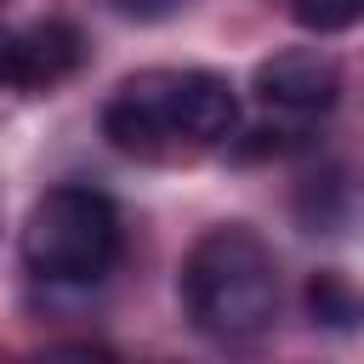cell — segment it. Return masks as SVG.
<instances>
[{
    "mask_svg": "<svg viewBox=\"0 0 364 364\" xmlns=\"http://www.w3.org/2000/svg\"><path fill=\"white\" fill-rule=\"evenodd\" d=\"M102 136L125 159L188 165L239 136V91L216 68H136L108 91Z\"/></svg>",
    "mask_w": 364,
    "mask_h": 364,
    "instance_id": "6da1fadb",
    "label": "cell"
},
{
    "mask_svg": "<svg viewBox=\"0 0 364 364\" xmlns=\"http://www.w3.org/2000/svg\"><path fill=\"white\" fill-rule=\"evenodd\" d=\"M182 313L210 341H250L279 318V256L245 222L205 228L176 273Z\"/></svg>",
    "mask_w": 364,
    "mask_h": 364,
    "instance_id": "7a4b0ae2",
    "label": "cell"
},
{
    "mask_svg": "<svg viewBox=\"0 0 364 364\" xmlns=\"http://www.w3.org/2000/svg\"><path fill=\"white\" fill-rule=\"evenodd\" d=\"M125 256L119 205L91 182H57L23 222V267L51 290H91Z\"/></svg>",
    "mask_w": 364,
    "mask_h": 364,
    "instance_id": "3957f363",
    "label": "cell"
},
{
    "mask_svg": "<svg viewBox=\"0 0 364 364\" xmlns=\"http://www.w3.org/2000/svg\"><path fill=\"white\" fill-rule=\"evenodd\" d=\"M256 102H262V125H256V142H245V154L307 148L313 131L341 102V63L318 46L279 51L256 68Z\"/></svg>",
    "mask_w": 364,
    "mask_h": 364,
    "instance_id": "277c9868",
    "label": "cell"
},
{
    "mask_svg": "<svg viewBox=\"0 0 364 364\" xmlns=\"http://www.w3.org/2000/svg\"><path fill=\"white\" fill-rule=\"evenodd\" d=\"M85 63V34L68 17H40L28 28H6V51H0V91H57L63 80H74Z\"/></svg>",
    "mask_w": 364,
    "mask_h": 364,
    "instance_id": "5b68a950",
    "label": "cell"
},
{
    "mask_svg": "<svg viewBox=\"0 0 364 364\" xmlns=\"http://www.w3.org/2000/svg\"><path fill=\"white\" fill-rule=\"evenodd\" d=\"M296 216L307 222V233H341L347 222V171H318L296 188Z\"/></svg>",
    "mask_w": 364,
    "mask_h": 364,
    "instance_id": "8992f818",
    "label": "cell"
},
{
    "mask_svg": "<svg viewBox=\"0 0 364 364\" xmlns=\"http://www.w3.org/2000/svg\"><path fill=\"white\" fill-rule=\"evenodd\" d=\"M307 313L324 330H353L358 324V290H353V279L341 267H318L307 279Z\"/></svg>",
    "mask_w": 364,
    "mask_h": 364,
    "instance_id": "52a82bcc",
    "label": "cell"
},
{
    "mask_svg": "<svg viewBox=\"0 0 364 364\" xmlns=\"http://www.w3.org/2000/svg\"><path fill=\"white\" fill-rule=\"evenodd\" d=\"M290 17L307 34H341L364 17V0H290Z\"/></svg>",
    "mask_w": 364,
    "mask_h": 364,
    "instance_id": "ba28073f",
    "label": "cell"
},
{
    "mask_svg": "<svg viewBox=\"0 0 364 364\" xmlns=\"http://www.w3.org/2000/svg\"><path fill=\"white\" fill-rule=\"evenodd\" d=\"M108 11H119V17H131V23H159V17H171V11H182L188 0H102Z\"/></svg>",
    "mask_w": 364,
    "mask_h": 364,
    "instance_id": "9c48e42d",
    "label": "cell"
},
{
    "mask_svg": "<svg viewBox=\"0 0 364 364\" xmlns=\"http://www.w3.org/2000/svg\"><path fill=\"white\" fill-rule=\"evenodd\" d=\"M0 6H6V0H0Z\"/></svg>",
    "mask_w": 364,
    "mask_h": 364,
    "instance_id": "30bf717a",
    "label": "cell"
}]
</instances>
